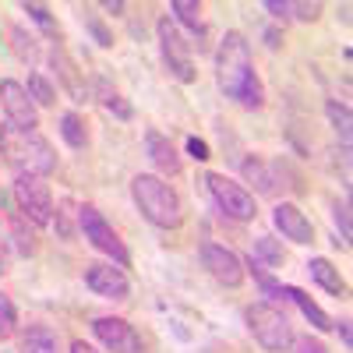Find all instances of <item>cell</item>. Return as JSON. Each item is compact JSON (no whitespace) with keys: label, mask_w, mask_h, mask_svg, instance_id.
<instances>
[{"label":"cell","mask_w":353,"mask_h":353,"mask_svg":"<svg viewBox=\"0 0 353 353\" xmlns=\"http://www.w3.org/2000/svg\"><path fill=\"white\" fill-rule=\"evenodd\" d=\"M216 78H219L223 92L233 103H241L244 110H261L265 106V85L254 74L251 46H248V39L241 32H226L219 39V50H216Z\"/></svg>","instance_id":"1"},{"label":"cell","mask_w":353,"mask_h":353,"mask_svg":"<svg viewBox=\"0 0 353 353\" xmlns=\"http://www.w3.org/2000/svg\"><path fill=\"white\" fill-rule=\"evenodd\" d=\"M0 156L14 173L46 176L57 170V149L39 131H18L11 124H0Z\"/></svg>","instance_id":"2"},{"label":"cell","mask_w":353,"mask_h":353,"mask_svg":"<svg viewBox=\"0 0 353 353\" xmlns=\"http://www.w3.org/2000/svg\"><path fill=\"white\" fill-rule=\"evenodd\" d=\"M131 198L138 205V212L149 219L159 230H176L184 223V205L181 194H176L163 176L156 173H138L131 181Z\"/></svg>","instance_id":"3"},{"label":"cell","mask_w":353,"mask_h":353,"mask_svg":"<svg viewBox=\"0 0 353 353\" xmlns=\"http://www.w3.org/2000/svg\"><path fill=\"white\" fill-rule=\"evenodd\" d=\"M244 321H248V332L258 339V346L269 350V353H283V350L293 346V339H297V336H293V325H290L286 311L276 307V304H265V301L251 304L244 311Z\"/></svg>","instance_id":"4"},{"label":"cell","mask_w":353,"mask_h":353,"mask_svg":"<svg viewBox=\"0 0 353 353\" xmlns=\"http://www.w3.org/2000/svg\"><path fill=\"white\" fill-rule=\"evenodd\" d=\"M205 181V191H209V198L216 201V209L226 216V219H237V223H251L258 216V205H254V194L237 184V181H230L226 173H205L201 176Z\"/></svg>","instance_id":"5"},{"label":"cell","mask_w":353,"mask_h":353,"mask_svg":"<svg viewBox=\"0 0 353 353\" xmlns=\"http://www.w3.org/2000/svg\"><path fill=\"white\" fill-rule=\"evenodd\" d=\"M78 230L85 233V241L92 244L96 251L113 258L117 269H128V265H131V251L124 248V241L117 237V230L106 223V216L96 209V205H81V209H78Z\"/></svg>","instance_id":"6"},{"label":"cell","mask_w":353,"mask_h":353,"mask_svg":"<svg viewBox=\"0 0 353 353\" xmlns=\"http://www.w3.org/2000/svg\"><path fill=\"white\" fill-rule=\"evenodd\" d=\"M14 201H18V212L32 226H50L53 223V194H50L46 176L14 173Z\"/></svg>","instance_id":"7"},{"label":"cell","mask_w":353,"mask_h":353,"mask_svg":"<svg viewBox=\"0 0 353 353\" xmlns=\"http://www.w3.org/2000/svg\"><path fill=\"white\" fill-rule=\"evenodd\" d=\"M156 36H159V50H163V64H166V71H170L176 81L191 85V81L198 78V68H194V61H191V46L184 43L181 32H176V25H173L170 18H159Z\"/></svg>","instance_id":"8"},{"label":"cell","mask_w":353,"mask_h":353,"mask_svg":"<svg viewBox=\"0 0 353 353\" xmlns=\"http://www.w3.org/2000/svg\"><path fill=\"white\" fill-rule=\"evenodd\" d=\"M0 110H4L8 124L18 128V131H36L39 128V106L32 103L28 88L14 78L0 81Z\"/></svg>","instance_id":"9"},{"label":"cell","mask_w":353,"mask_h":353,"mask_svg":"<svg viewBox=\"0 0 353 353\" xmlns=\"http://www.w3.org/2000/svg\"><path fill=\"white\" fill-rule=\"evenodd\" d=\"M201 265H205V272H209L216 283L230 286V290H237L244 283V258L237 251H230L226 244H201Z\"/></svg>","instance_id":"10"},{"label":"cell","mask_w":353,"mask_h":353,"mask_svg":"<svg viewBox=\"0 0 353 353\" xmlns=\"http://www.w3.org/2000/svg\"><path fill=\"white\" fill-rule=\"evenodd\" d=\"M92 332L96 339L110 350V353H145L141 336L134 332V325L128 318H117V314H99L92 321Z\"/></svg>","instance_id":"11"},{"label":"cell","mask_w":353,"mask_h":353,"mask_svg":"<svg viewBox=\"0 0 353 353\" xmlns=\"http://www.w3.org/2000/svg\"><path fill=\"white\" fill-rule=\"evenodd\" d=\"M85 286L96 293V297H106V301H128L131 297V279L124 269H117L110 261H88L85 265Z\"/></svg>","instance_id":"12"},{"label":"cell","mask_w":353,"mask_h":353,"mask_svg":"<svg viewBox=\"0 0 353 353\" xmlns=\"http://www.w3.org/2000/svg\"><path fill=\"white\" fill-rule=\"evenodd\" d=\"M272 223H276V230L283 233L290 244H314V223L301 212V205L279 201L272 209Z\"/></svg>","instance_id":"13"},{"label":"cell","mask_w":353,"mask_h":353,"mask_svg":"<svg viewBox=\"0 0 353 353\" xmlns=\"http://www.w3.org/2000/svg\"><path fill=\"white\" fill-rule=\"evenodd\" d=\"M50 64H53L57 78H61V85L68 88V96H71L74 103H88V99H92V92H88V85H85V78H81V71H78V64L71 61V53H68L61 43L50 50Z\"/></svg>","instance_id":"14"},{"label":"cell","mask_w":353,"mask_h":353,"mask_svg":"<svg viewBox=\"0 0 353 353\" xmlns=\"http://www.w3.org/2000/svg\"><path fill=\"white\" fill-rule=\"evenodd\" d=\"M145 156H149V163L156 166V170H163V173H170V176H176L181 173V152L173 149V141L166 138V134H159V131H145Z\"/></svg>","instance_id":"15"},{"label":"cell","mask_w":353,"mask_h":353,"mask_svg":"<svg viewBox=\"0 0 353 353\" xmlns=\"http://www.w3.org/2000/svg\"><path fill=\"white\" fill-rule=\"evenodd\" d=\"M241 173H244L248 184H254L258 194H265V198H276L279 194V166H269V163L258 159V156H248L241 163Z\"/></svg>","instance_id":"16"},{"label":"cell","mask_w":353,"mask_h":353,"mask_svg":"<svg viewBox=\"0 0 353 353\" xmlns=\"http://www.w3.org/2000/svg\"><path fill=\"white\" fill-rule=\"evenodd\" d=\"M8 244H11V251L18 254V258H32L36 254V248H39V241H36V230H32V223H28L21 212H11L8 216Z\"/></svg>","instance_id":"17"},{"label":"cell","mask_w":353,"mask_h":353,"mask_svg":"<svg viewBox=\"0 0 353 353\" xmlns=\"http://www.w3.org/2000/svg\"><path fill=\"white\" fill-rule=\"evenodd\" d=\"M279 297H286V301H293V304H297V307H301V314L311 321V325H314L318 332H329V329H336V321H332L325 311H321V307H318V304L307 297L304 290H297V286H283V290H279Z\"/></svg>","instance_id":"18"},{"label":"cell","mask_w":353,"mask_h":353,"mask_svg":"<svg viewBox=\"0 0 353 353\" xmlns=\"http://www.w3.org/2000/svg\"><path fill=\"white\" fill-rule=\"evenodd\" d=\"M307 272H311V279L325 293H332V297H346V279L339 276V269H336L329 258H311L307 261Z\"/></svg>","instance_id":"19"},{"label":"cell","mask_w":353,"mask_h":353,"mask_svg":"<svg viewBox=\"0 0 353 353\" xmlns=\"http://www.w3.org/2000/svg\"><path fill=\"white\" fill-rule=\"evenodd\" d=\"M92 96L99 99V106L106 110V113H113L117 121H131L134 117V110H131V103L117 92V88L106 81V78H96V85H92Z\"/></svg>","instance_id":"20"},{"label":"cell","mask_w":353,"mask_h":353,"mask_svg":"<svg viewBox=\"0 0 353 353\" xmlns=\"http://www.w3.org/2000/svg\"><path fill=\"white\" fill-rule=\"evenodd\" d=\"M18 353H61V343H57V332L46 325H28L18 339Z\"/></svg>","instance_id":"21"},{"label":"cell","mask_w":353,"mask_h":353,"mask_svg":"<svg viewBox=\"0 0 353 353\" xmlns=\"http://www.w3.org/2000/svg\"><path fill=\"white\" fill-rule=\"evenodd\" d=\"M11 50H14V57L21 64H28V68H36L39 64V57H43V50H39V39L28 32V28H21V25H14L11 28Z\"/></svg>","instance_id":"22"},{"label":"cell","mask_w":353,"mask_h":353,"mask_svg":"<svg viewBox=\"0 0 353 353\" xmlns=\"http://www.w3.org/2000/svg\"><path fill=\"white\" fill-rule=\"evenodd\" d=\"M170 11L181 18L194 36H205V32H209V25H205V14H201V4H194V0H173Z\"/></svg>","instance_id":"23"},{"label":"cell","mask_w":353,"mask_h":353,"mask_svg":"<svg viewBox=\"0 0 353 353\" xmlns=\"http://www.w3.org/2000/svg\"><path fill=\"white\" fill-rule=\"evenodd\" d=\"M61 138L71 145V149H85L88 145V131H85V121L78 113H64L61 117Z\"/></svg>","instance_id":"24"},{"label":"cell","mask_w":353,"mask_h":353,"mask_svg":"<svg viewBox=\"0 0 353 353\" xmlns=\"http://www.w3.org/2000/svg\"><path fill=\"white\" fill-rule=\"evenodd\" d=\"M28 96H32V103L36 106H53L57 103V88L50 85V78L43 74V71H32V74H28Z\"/></svg>","instance_id":"25"},{"label":"cell","mask_w":353,"mask_h":353,"mask_svg":"<svg viewBox=\"0 0 353 353\" xmlns=\"http://www.w3.org/2000/svg\"><path fill=\"white\" fill-rule=\"evenodd\" d=\"M325 113H329V121H332V128H336L339 141H343V149L350 152V106L329 103V106H325Z\"/></svg>","instance_id":"26"},{"label":"cell","mask_w":353,"mask_h":353,"mask_svg":"<svg viewBox=\"0 0 353 353\" xmlns=\"http://www.w3.org/2000/svg\"><path fill=\"white\" fill-rule=\"evenodd\" d=\"M251 258H254L258 265H261V261H269V265H283V261H286L283 248H279L272 237H258V241H254V254H251Z\"/></svg>","instance_id":"27"},{"label":"cell","mask_w":353,"mask_h":353,"mask_svg":"<svg viewBox=\"0 0 353 353\" xmlns=\"http://www.w3.org/2000/svg\"><path fill=\"white\" fill-rule=\"evenodd\" d=\"M14 332H18V311H14L8 293H0V343L11 339Z\"/></svg>","instance_id":"28"},{"label":"cell","mask_w":353,"mask_h":353,"mask_svg":"<svg viewBox=\"0 0 353 353\" xmlns=\"http://www.w3.org/2000/svg\"><path fill=\"white\" fill-rule=\"evenodd\" d=\"M57 216H53V226H57V233H61L64 241H71L74 237V219H78V212H74V201H61V209H53Z\"/></svg>","instance_id":"29"},{"label":"cell","mask_w":353,"mask_h":353,"mask_svg":"<svg viewBox=\"0 0 353 353\" xmlns=\"http://www.w3.org/2000/svg\"><path fill=\"white\" fill-rule=\"evenodd\" d=\"M85 25H88V32L96 36V43H99V46H113V36L106 32V25H103L92 11H88V8H85Z\"/></svg>","instance_id":"30"},{"label":"cell","mask_w":353,"mask_h":353,"mask_svg":"<svg viewBox=\"0 0 353 353\" xmlns=\"http://www.w3.org/2000/svg\"><path fill=\"white\" fill-rule=\"evenodd\" d=\"M321 11H325V8H321L318 0H314V4H290V18H297V21H318Z\"/></svg>","instance_id":"31"},{"label":"cell","mask_w":353,"mask_h":353,"mask_svg":"<svg viewBox=\"0 0 353 353\" xmlns=\"http://www.w3.org/2000/svg\"><path fill=\"white\" fill-rule=\"evenodd\" d=\"M21 8H25V14H32V18H36V21H39L43 28H50V32H57V21L50 18V8H46V4H21Z\"/></svg>","instance_id":"32"},{"label":"cell","mask_w":353,"mask_h":353,"mask_svg":"<svg viewBox=\"0 0 353 353\" xmlns=\"http://www.w3.org/2000/svg\"><path fill=\"white\" fill-rule=\"evenodd\" d=\"M332 216H336V223L343 226V241H339V244L346 248V244H350V201H343V205L336 201V205H332Z\"/></svg>","instance_id":"33"},{"label":"cell","mask_w":353,"mask_h":353,"mask_svg":"<svg viewBox=\"0 0 353 353\" xmlns=\"http://www.w3.org/2000/svg\"><path fill=\"white\" fill-rule=\"evenodd\" d=\"M293 353H329V346L314 336H301V339H293Z\"/></svg>","instance_id":"34"},{"label":"cell","mask_w":353,"mask_h":353,"mask_svg":"<svg viewBox=\"0 0 353 353\" xmlns=\"http://www.w3.org/2000/svg\"><path fill=\"white\" fill-rule=\"evenodd\" d=\"M188 152H191V156H194L198 163H205V159H212V156H209V145H205L201 138H188Z\"/></svg>","instance_id":"35"},{"label":"cell","mask_w":353,"mask_h":353,"mask_svg":"<svg viewBox=\"0 0 353 353\" xmlns=\"http://www.w3.org/2000/svg\"><path fill=\"white\" fill-rule=\"evenodd\" d=\"M265 11L276 14L279 21H286L290 18V0H286V4H283V0H265Z\"/></svg>","instance_id":"36"},{"label":"cell","mask_w":353,"mask_h":353,"mask_svg":"<svg viewBox=\"0 0 353 353\" xmlns=\"http://www.w3.org/2000/svg\"><path fill=\"white\" fill-rule=\"evenodd\" d=\"M8 261H11V244H8V233L0 230V276L8 272Z\"/></svg>","instance_id":"37"},{"label":"cell","mask_w":353,"mask_h":353,"mask_svg":"<svg viewBox=\"0 0 353 353\" xmlns=\"http://www.w3.org/2000/svg\"><path fill=\"white\" fill-rule=\"evenodd\" d=\"M71 353H99V350H96V346H88L85 339H74V343H71Z\"/></svg>","instance_id":"38"},{"label":"cell","mask_w":353,"mask_h":353,"mask_svg":"<svg viewBox=\"0 0 353 353\" xmlns=\"http://www.w3.org/2000/svg\"><path fill=\"white\" fill-rule=\"evenodd\" d=\"M103 11H110V14H121V11H124V4H121V0H106Z\"/></svg>","instance_id":"39"},{"label":"cell","mask_w":353,"mask_h":353,"mask_svg":"<svg viewBox=\"0 0 353 353\" xmlns=\"http://www.w3.org/2000/svg\"><path fill=\"white\" fill-rule=\"evenodd\" d=\"M265 39H269L272 50H279V32H272V28H269V32H265Z\"/></svg>","instance_id":"40"},{"label":"cell","mask_w":353,"mask_h":353,"mask_svg":"<svg viewBox=\"0 0 353 353\" xmlns=\"http://www.w3.org/2000/svg\"><path fill=\"white\" fill-rule=\"evenodd\" d=\"M339 336H343V343L350 346V321H339Z\"/></svg>","instance_id":"41"}]
</instances>
